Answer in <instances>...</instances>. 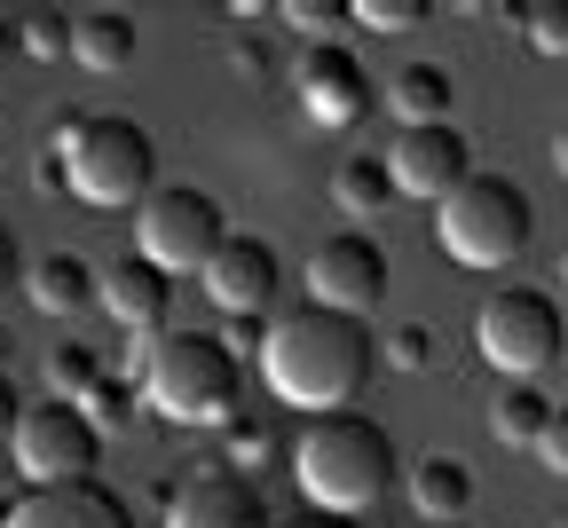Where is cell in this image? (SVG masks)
Listing matches in <instances>:
<instances>
[{
	"instance_id": "6da1fadb",
	"label": "cell",
	"mask_w": 568,
	"mask_h": 528,
	"mask_svg": "<svg viewBox=\"0 0 568 528\" xmlns=\"http://www.w3.org/2000/svg\"><path fill=\"white\" fill-rule=\"evenodd\" d=\"M379 370V332L372 316H339V308H301L268 316V339H261V379L276 403H293L308 418H332V410H355L364 379Z\"/></svg>"
},
{
	"instance_id": "7a4b0ae2",
	"label": "cell",
	"mask_w": 568,
	"mask_h": 528,
	"mask_svg": "<svg viewBox=\"0 0 568 528\" xmlns=\"http://www.w3.org/2000/svg\"><path fill=\"white\" fill-rule=\"evenodd\" d=\"M126 370H134L142 403L174 426L237 418V395H245V363L222 347V332H134Z\"/></svg>"
},
{
	"instance_id": "3957f363",
	"label": "cell",
	"mask_w": 568,
	"mask_h": 528,
	"mask_svg": "<svg viewBox=\"0 0 568 528\" xmlns=\"http://www.w3.org/2000/svg\"><path fill=\"white\" fill-rule=\"evenodd\" d=\"M403 458H395V441L379 418L364 410H332L316 418L301 441H293V481L316 512H339V520H364L387 489H395Z\"/></svg>"
},
{
	"instance_id": "277c9868",
	"label": "cell",
	"mask_w": 568,
	"mask_h": 528,
	"mask_svg": "<svg viewBox=\"0 0 568 528\" xmlns=\"http://www.w3.org/2000/svg\"><path fill=\"white\" fill-rule=\"evenodd\" d=\"M55 150H63V174H71V197L80 205H142L159 190V142L126 111L71 119L55 134Z\"/></svg>"
},
{
	"instance_id": "5b68a950",
	"label": "cell",
	"mask_w": 568,
	"mask_h": 528,
	"mask_svg": "<svg viewBox=\"0 0 568 528\" xmlns=\"http://www.w3.org/2000/svg\"><path fill=\"white\" fill-rule=\"evenodd\" d=\"M435 237L458 268H514L537 237V205L506 174H474L435 205Z\"/></svg>"
},
{
	"instance_id": "8992f818",
	"label": "cell",
	"mask_w": 568,
	"mask_h": 528,
	"mask_svg": "<svg viewBox=\"0 0 568 528\" xmlns=\"http://www.w3.org/2000/svg\"><path fill=\"white\" fill-rule=\"evenodd\" d=\"M474 347H481V363L506 370V379H537V370H552L568 355V299H552L537 284H506L497 299H481Z\"/></svg>"
},
{
	"instance_id": "52a82bcc",
	"label": "cell",
	"mask_w": 568,
	"mask_h": 528,
	"mask_svg": "<svg viewBox=\"0 0 568 528\" xmlns=\"http://www.w3.org/2000/svg\"><path fill=\"white\" fill-rule=\"evenodd\" d=\"M222 237H230L222 197L197 190V182H159L134 205V253L151 268H166V276H205V261L222 253Z\"/></svg>"
},
{
	"instance_id": "ba28073f",
	"label": "cell",
	"mask_w": 568,
	"mask_h": 528,
	"mask_svg": "<svg viewBox=\"0 0 568 528\" xmlns=\"http://www.w3.org/2000/svg\"><path fill=\"white\" fill-rule=\"evenodd\" d=\"M9 458L24 474V489H63V481H95V458H103V434L88 426L80 403H32L17 441H9Z\"/></svg>"
},
{
	"instance_id": "9c48e42d",
	"label": "cell",
	"mask_w": 568,
	"mask_h": 528,
	"mask_svg": "<svg viewBox=\"0 0 568 528\" xmlns=\"http://www.w3.org/2000/svg\"><path fill=\"white\" fill-rule=\"evenodd\" d=\"M293 95L316 126H355V119H372V71L364 55H355L347 40H308L301 63H293Z\"/></svg>"
},
{
	"instance_id": "30bf717a",
	"label": "cell",
	"mask_w": 568,
	"mask_h": 528,
	"mask_svg": "<svg viewBox=\"0 0 568 528\" xmlns=\"http://www.w3.org/2000/svg\"><path fill=\"white\" fill-rule=\"evenodd\" d=\"M308 299H316V308H339V316H372L387 299V253H379V237H364V230L324 237L308 253Z\"/></svg>"
},
{
	"instance_id": "8fae6325",
	"label": "cell",
	"mask_w": 568,
	"mask_h": 528,
	"mask_svg": "<svg viewBox=\"0 0 568 528\" xmlns=\"http://www.w3.org/2000/svg\"><path fill=\"white\" fill-rule=\"evenodd\" d=\"M387 174L403 197H426V205H443L458 182H474V142L443 119V126H403L395 150H387Z\"/></svg>"
},
{
	"instance_id": "7c38bea8",
	"label": "cell",
	"mask_w": 568,
	"mask_h": 528,
	"mask_svg": "<svg viewBox=\"0 0 568 528\" xmlns=\"http://www.w3.org/2000/svg\"><path fill=\"white\" fill-rule=\"evenodd\" d=\"M205 299L222 316H261L268 299H276V284H284V261H276V245L268 237H222V253L205 261Z\"/></svg>"
},
{
	"instance_id": "4fadbf2b",
	"label": "cell",
	"mask_w": 568,
	"mask_h": 528,
	"mask_svg": "<svg viewBox=\"0 0 568 528\" xmlns=\"http://www.w3.org/2000/svg\"><path fill=\"white\" fill-rule=\"evenodd\" d=\"M166 528H268V505L245 474H190L166 497Z\"/></svg>"
},
{
	"instance_id": "5bb4252c",
	"label": "cell",
	"mask_w": 568,
	"mask_h": 528,
	"mask_svg": "<svg viewBox=\"0 0 568 528\" xmlns=\"http://www.w3.org/2000/svg\"><path fill=\"white\" fill-rule=\"evenodd\" d=\"M9 528H134L119 489L103 481H63V489H24L9 505Z\"/></svg>"
},
{
	"instance_id": "9a60e30c",
	"label": "cell",
	"mask_w": 568,
	"mask_h": 528,
	"mask_svg": "<svg viewBox=\"0 0 568 528\" xmlns=\"http://www.w3.org/2000/svg\"><path fill=\"white\" fill-rule=\"evenodd\" d=\"M166 299H174V276H166V268H151L142 253H126V261H111V268L95 276V308H111L126 332H159Z\"/></svg>"
},
{
	"instance_id": "2e32d148",
	"label": "cell",
	"mask_w": 568,
	"mask_h": 528,
	"mask_svg": "<svg viewBox=\"0 0 568 528\" xmlns=\"http://www.w3.org/2000/svg\"><path fill=\"white\" fill-rule=\"evenodd\" d=\"M410 512L426 528H466V512H474V466L450 458V449L410 458Z\"/></svg>"
},
{
	"instance_id": "e0dca14e",
	"label": "cell",
	"mask_w": 568,
	"mask_h": 528,
	"mask_svg": "<svg viewBox=\"0 0 568 528\" xmlns=\"http://www.w3.org/2000/svg\"><path fill=\"white\" fill-rule=\"evenodd\" d=\"M95 276L103 268H88L80 253H40L24 268V299L40 316H80V308H95Z\"/></svg>"
},
{
	"instance_id": "ac0fdd59",
	"label": "cell",
	"mask_w": 568,
	"mask_h": 528,
	"mask_svg": "<svg viewBox=\"0 0 568 528\" xmlns=\"http://www.w3.org/2000/svg\"><path fill=\"white\" fill-rule=\"evenodd\" d=\"M450 103H458L450 71H443V63H426V55H410L395 80H387V111H395V126H443Z\"/></svg>"
},
{
	"instance_id": "d6986e66",
	"label": "cell",
	"mask_w": 568,
	"mask_h": 528,
	"mask_svg": "<svg viewBox=\"0 0 568 528\" xmlns=\"http://www.w3.org/2000/svg\"><path fill=\"white\" fill-rule=\"evenodd\" d=\"M142 48L134 17L126 9H80L71 17V63H88V71H126Z\"/></svg>"
},
{
	"instance_id": "ffe728a7",
	"label": "cell",
	"mask_w": 568,
	"mask_h": 528,
	"mask_svg": "<svg viewBox=\"0 0 568 528\" xmlns=\"http://www.w3.org/2000/svg\"><path fill=\"white\" fill-rule=\"evenodd\" d=\"M545 426H552V403L537 395V379H506V387L489 395V434L506 441V449H537Z\"/></svg>"
},
{
	"instance_id": "44dd1931",
	"label": "cell",
	"mask_w": 568,
	"mask_h": 528,
	"mask_svg": "<svg viewBox=\"0 0 568 528\" xmlns=\"http://www.w3.org/2000/svg\"><path fill=\"white\" fill-rule=\"evenodd\" d=\"M332 197H339V213H347V221H379L403 190H395L387 159H347V166L332 174Z\"/></svg>"
},
{
	"instance_id": "7402d4cb",
	"label": "cell",
	"mask_w": 568,
	"mask_h": 528,
	"mask_svg": "<svg viewBox=\"0 0 568 528\" xmlns=\"http://www.w3.org/2000/svg\"><path fill=\"white\" fill-rule=\"evenodd\" d=\"M48 379H55V403H80L95 379H111V370H103V355H95L88 339H63V347L48 355Z\"/></svg>"
},
{
	"instance_id": "603a6c76",
	"label": "cell",
	"mask_w": 568,
	"mask_h": 528,
	"mask_svg": "<svg viewBox=\"0 0 568 528\" xmlns=\"http://www.w3.org/2000/svg\"><path fill=\"white\" fill-rule=\"evenodd\" d=\"M17 48H24L32 63L71 55V17H63V9H32V17H17Z\"/></svg>"
},
{
	"instance_id": "cb8c5ba5",
	"label": "cell",
	"mask_w": 568,
	"mask_h": 528,
	"mask_svg": "<svg viewBox=\"0 0 568 528\" xmlns=\"http://www.w3.org/2000/svg\"><path fill=\"white\" fill-rule=\"evenodd\" d=\"M284 24L308 32V40H347L355 24V0H284Z\"/></svg>"
},
{
	"instance_id": "d4e9b609",
	"label": "cell",
	"mask_w": 568,
	"mask_h": 528,
	"mask_svg": "<svg viewBox=\"0 0 568 528\" xmlns=\"http://www.w3.org/2000/svg\"><path fill=\"white\" fill-rule=\"evenodd\" d=\"M521 32H529V48L537 55H568V0H537V9H521Z\"/></svg>"
},
{
	"instance_id": "484cf974",
	"label": "cell",
	"mask_w": 568,
	"mask_h": 528,
	"mask_svg": "<svg viewBox=\"0 0 568 528\" xmlns=\"http://www.w3.org/2000/svg\"><path fill=\"white\" fill-rule=\"evenodd\" d=\"M268 458H276V434L237 410V418H230V474H253V466H268Z\"/></svg>"
},
{
	"instance_id": "4316f807",
	"label": "cell",
	"mask_w": 568,
	"mask_h": 528,
	"mask_svg": "<svg viewBox=\"0 0 568 528\" xmlns=\"http://www.w3.org/2000/svg\"><path fill=\"white\" fill-rule=\"evenodd\" d=\"M379 363L387 370H426V363H435V332H426V324H395L379 339Z\"/></svg>"
},
{
	"instance_id": "83f0119b",
	"label": "cell",
	"mask_w": 568,
	"mask_h": 528,
	"mask_svg": "<svg viewBox=\"0 0 568 528\" xmlns=\"http://www.w3.org/2000/svg\"><path fill=\"white\" fill-rule=\"evenodd\" d=\"M355 24H364V32H418L426 0H355Z\"/></svg>"
},
{
	"instance_id": "f1b7e54d",
	"label": "cell",
	"mask_w": 568,
	"mask_h": 528,
	"mask_svg": "<svg viewBox=\"0 0 568 528\" xmlns=\"http://www.w3.org/2000/svg\"><path fill=\"white\" fill-rule=\"evenodd\" d=\"M80 410H88V426H95V434H119V426H126V410H134V395H126L119 379H95V387L80 395Z\"/></svg>"
},
{
	"instance_id": "f546056e",
	"label": "cell",
	"mask_w": 568,
	"mask_h": 528,
	"mask_svg": "<svg viewBox=\"0 0 568 528\" xmlns=\"http://www.w3.org/2000/svg\"><path fill=\"white\" fill-rule=\"evenodd\" d=\"M261 339H268L261 316H222V347H230L237 363H261Z\"/></svg>"
},
{
	"instance_id": "4dcf8cb0",
	"label": "cell",
	"mask_w": 568,
	"mask_h": 528,
	"mask_svg": "<svg viewBox=\"0 0 568 528\" xmlns=\"http://www.w3.org/2000/svg\"><path fill=\"white\" fill-rule=\"evenodd\" d=\"M537 458H545L552 474H568V403H552V426H545V441H537Z\"/></svg>"
},
{
	"instance_id": "1f68e13d",
	"label": "cell",
	"mask_w": 568,
	"mask_h": 528,
	"mask_svg": "<svg viewBox=\"0 0 568 528\" xmlns=\"http://www.w3.org/2000/svg\"><path fill=\"white\" fill-rule=\"evenodd\" d=\"M24 284V253H17V237H9V221H0V299H9Z\"/></svg>"
},
{
	"instance_id": "d6a6232c",
	"label": "cell",
	"mask_w": 568,
	"mask_h": 528,
	"mask_svg": "<svg viewBox=\"0 0 568 528\" xmlns=\"http://www.w3.org/2000/svg\"><path fill=\"white\" fill-rule=\"evenodd\" d=\"M17 426H24V395H17L9 370H0V441H17Z\"/></svg>"
},
{
	"instance_id": "836d02e7",
	"label": "cell",
	"mask_w": 568,
	"mask_h": 528,
	"mask_svg": "<svg viewBox=\"0 0 568 528\" xmlns=\"http://www.w3.org/2000/svg\"><path fill=\"white\" fill-rule=\"evenodd\" d=\"M284 528H364V520H339V512H308V520H284Z\"/></svg>"
},
{
	"instance_id": "e575fe53",
	"label": "cell",
	"mask_w": 568,
	"mask_h": 528,
	"mask_svg": "<svg viewBox=\"0 0 568 528\" xmlns=\"http://www.w3.org/2000/svg\"><path fill=\"white\" fill-rule=\"evenodd\" d=\"M552 174H560V182H568V126H560V134H552Z\"/></svg>"
},
{
	"instance_id": "d590c367",
	"label": "cell",
	"mask_w": 568,
	"mask_h": 528,
	"mask_svg": "<svg viewBox=\"0 0 568 528\" xmlns=\"http://www.w3.org/2000/svg\"><path fill=\"white\" fill-rule=\"evenodd\" d=\"M0 55H17V24H0Z\"/></svg>"
},
{
	"instance_id": "8d00e7d4",
	"label": "cell",
	"mask_w": 568,
	"mask_h": 528,
	"mask_svg": "<svg viewBox=\"0 0 568 528\" xmlns=\"http://www.w3.org/2000/svg\"><path fill=\"white\" fill-rule=\"evenodd\" d=\"M0 159H9V126H0Z\"/></svg>"
},
{
	"instance_id": "74e56055",
	"label": "cell",
	"mask_w": 568,
	"mask_h": 528,
	"mask_svg": "<svg viewBox=\"0 0 568 528\" xmlns=\"http://www.w3.org/2000/svg\"><path fill=\"white\" fill-rule=\"evenodd\" d=\"M560 284H568V253H560Z\"/></svg>"
},
{
	"instance_id": "f35d334b",
	"label": "cell",
	"mask_w": 568,
	"mask_h": 528,
	"mask_svg": "<svg viewBox=\"0 0 568 528\" xmlns=\"http://www.w3.org/2000/svg\"><path fill=\"white\" fill-rule=\"evenodd\" d=\"M0 528H9V505H0Z\"/></svg>"
},
{
	"instance_id": "ab89813d",
	"label": "cell",
	"mask_w": 568,
	"mask_h": 528,
	"mask_svg": "<svg viewBox=\"0 0 568 528\" xmlns=\"http://www.w3.org/2000/svg\"><path fill=\"white\" fill-rule=\"evenodd\" d=\"M0 347H9V332H0Z\"/></svg>"
}]
</instances>
